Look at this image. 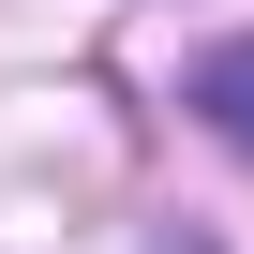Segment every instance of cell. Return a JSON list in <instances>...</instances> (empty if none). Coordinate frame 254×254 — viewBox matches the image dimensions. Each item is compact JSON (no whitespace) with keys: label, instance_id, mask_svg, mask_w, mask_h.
<instances>
[{"label":"cell","instance_id":"cell-1","mask_svg":"<svg viewBox=\"0 0 254 254\" xmlns=\"http://www.w3.org/2000/svg\"><path fill=\"white\" fill-rule=\"evenodd\" d=\"M194 120H209V135L254 165V30H224V45L194 60Z\"/></svg>","mask_w":254,"mask_h":254}]
</instances>
